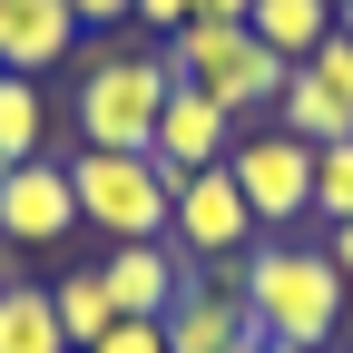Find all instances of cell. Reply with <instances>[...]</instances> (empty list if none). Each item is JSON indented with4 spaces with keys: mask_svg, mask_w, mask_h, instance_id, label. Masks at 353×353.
<instances>
[{
    "mask_svg": "<svg viewBox=\"0 0 353 353\" xmlns=\"http://www.w3.org/2000/svg\"><path fill=\"white\" fill-rule=\"evenodd\" d=\"M275 128H285V138H304V148L353 138V39H343V30H334L304 69H285V88H275Z\"/></svg>",
    "mask_w": 353,
    "mask_h": 353,
    "instance_id": "obj_7",
    "label": "cell"
},
{
    "mask_svg": "<svg viewBox=\"0 0 353 353\" xmlns=\"http://www.w3.org/2000/svg\"><path fill=\"white\" fill-rule=\"evenodd\" d=\"M245 30H255L285 69H304V59L334 39V0H255V10H245Z\"/></svg>",
    "mask_w": 353,
    "mask_h": 353,
    "instance_id": "obj_13",
    "label": "cell"
},
{
    "mask_svg": "<svg viewBox=\"0 0 353 353\" xmlns=\"http://www.w3.org/2000/svg\"><path fill=\"white\" fill-rule=\"evenodd\" d=\"M88 353H167V324H108Z\"/></svg>",
    "mask_w": 353,
    "mask_h": 353,
    "instance_id": "obj_18",
    "label": "cell"
},
{
    "mask_svg": "<svg viewBox=\"0 0 353 353\" xmlns=\"http://www.w3.org/2000/svg\"><path fill=\"white\" fill-rule=\"evenodd\" d=\"M69 236H79L69 157H30V167H10V176H0V245L39 255V245H69Z\"/></svg>",
    "mask_w": 353,
    "mask_h": 353,
    "instance_id": "obj_9",
    "label": "cell"
},
{
    "mask_svg": "<svg viewBox=\"0 0 353 353\" xmlns=\"http://www.w3.org/2000/svg\"><path fill=\"white\" fill-rule=\"evenodd\" d=\"M187 275H196V265L176 255L167 236L157 245H99V285L118 304V324H167V304L187 294Z\"/></svg>",
    "mask_w": 353,
    "mask_h": 353,
    "instance_id": "obj_10",
    "label": "cell"
},
{
    "mask_svg": "<svg viewBox=\"0 0 353 353\" xmlns=\"http://www.w3.org/2000/svg\"><path fill=\"white\" fill-rule=\"evenodd\" d=\"M157 59H167L176 88H206L236 128H245L255 108H275V88H285V59L265 50L255 30H236V20H187L176 39H157Z\"/></svg>",
    "mask_w": 353,
    "mask_h": 353,
    "instance_id": "obj_4",
    "label": "cell"
},
{
    "mask_svg": "<svg viewBox=\"0 0 353 353\" xmlns=\"http://www.w3.org/2000/svg\"><path fill=\"white\" fill-rule=\"evenodd\" d=\"M324 255H334V275H343V294H353V216H343V226H324Z\"/></svg>",
    "mask_w": 353,
    "mask_h": 353,
    "instance_id": "obj_21",
    "label": "cell"
},
{
    "mask_svg": "<svg viewBox=\"0 0 353 353\" xmlns=\"http://www.w3.org/2000/svg\"><path fill=\"white\" fill-rule=\"evenodd\" d=\"M79 59V20H69V0H0V69H20V79H50Z\"/></svg>",
    "mask_w": 353,
    "mask_h": 353,
    "instance_id": "obj_12",
    "label": "cell"
},
{
    "mask_svg": "<svg viewBox=\"0 0 353 353\" xmlns=\"http://www.w3.org/2000/svg\"><path fill=\"white\" fill-rule=\"evenodd\" d=\"M343 314H353V294H343V275H334L324 245L265 236V245L245 255V324H255L265 343H285V353H334Z\"/></svg>",
    "mask_w": 353,
    "mask_h": 353,
    "instance_id": "obj_1",
    "label": "cell"
},
{
    "mask_svg": "<svg viewBox=\"0 0 353 353\" xmlns=\"http://www.w3.org/2000/svg\"><path fill=\"white\" fill-rule=\"evenodd\" d=\"M236 343H255V324H245V255L236 265H196L187 294L167 304V353H236Z\"/></svg>",
    "mask_w": 353,
    "mask_h": 353,
    "instance_id": "obj_8",
    "label": "cell"
},
{
    "mask_svg": "<svg viewBox=\"0 0 353 353\" xmlns=\"http://www.w3.org/2000/svg\"><path fill=\"white\" fill-rule=\"evenodd\" d=\"M30 157H50V99H39V79L0 69V176Z\"/></svg>",
    "mask_w": 353,
    "mask_h": 353,
    "instance_id": "obj_14",
    "label": "cell"
},
{
    "mask_svg": "<svg viewBox=\"0 0 353 353\" xmlns=\"http://www.w3.org/2000/svg\"><path fill=\"white\" fill-rule=\"evenodd\" d=\"M314 216H324V226H343V216H353V138L314 148Z\"/></svg>",
    "mask_w": 353,
    "mask_h": 353,
    "instance_id": "obj_17",
    "label": "cell"
},
{
    "mask_svg": "<svg viewBox=\"0 0 353 353\" xmlns=\"http://www.w3.org/2000/svg\"><path fill=\"white\" fill-rule=\"evenodd\" d=\"M275 353H285V343H275Z\"/></svg>",
    "mask_w": 353,
    "mask_h": 353,
    "instance_id": "obj_25",
    "label": "cell"
},
{
    "mask_svg": "<svg viewBox=\"0 0 353 353\" xmlns=\"http://www.w3.org/2000/svg\"><path fill=\"white\" fill-rule=\"evenodd\" d=\"M0 353H79V343L59 334L50 285H0Z\"/></svg>",
    "mask_w": 353,
    "mask_h": 353,
    "instance_id": "obj_15",
    "label": "cell"
},
{
    "mask_svg": "<svg viewBox=\"0 0 353 353\" xmlns=\"http://www.w3.org/2000/svg\"><path fill=\"white\" fill-rule=\"evenodd\" d=\"M50 304H59V334H69L79 353H88V343L118 324V304H108V285H99V265H69V275L50 285Z\"/></svg>",
    "mask_w": 353,
    "mask_h": 353,
    "instance_id": "obj_16",
    "label": "cell"
},
{
    "mask_svg": "<svg viewBox=\"0 0 353 353\" xmlns=\"http://www.w3.org/2000/svg\"><path fill=\"white\" fill-rule=\"evenodd\" d=\"M167 245L187 255V265H236V255H255V245H265V226H255V206L236 196V176H226V167H196L187 187H176Z\"/></svg>",
    "mask_w": 353,
    "mask_h": 353,
    "instance_id": "obj_6",
    "label": "cell"
},
{
    "mask_svg": "<svg viewBox=\"0 0 353 353\" xmlns=\"http://www.w3.org/2000/svg\"><path fill=\"white\" fill-rule=\"evenodd\" d=\"M226 148H236V118L206 99V88H176L167 79V108H157V138H148V157L187 187L196 167H226Z\"/></svg>",
    "mask_w": 353,
    "mask_h": 353,
    "instance_id": "obj_11",
    "label": "cell"
},
{
    "mask_svg": "<svg viewBox=\"0 0 353 353\" xmlns=\"http://www.w3.org/2000/svg\"><path fill=\"white\" fill-rule=\"evenodd\" d=\"M69 20L79 30H118V20H138V0H69Z\"/></svg>",
    "mask_w": 353,
    "mask_h": 353,
    "instance_id": "obj_19",
    "label": "cell"
},
{
    "mask_svg": "<svg viewBox=\"0 0 353 353\" xmlns=\"http://www.w3.org/2000/svg\"><path fill=\"white\" fill-rule=\"evenodd\" d=\"M138 20H148V30H167V39H176V30H187V20H196V0H138Z\"/></svg>",
    "mask_w": 353,
    "mask_h": 353,
    "instance_id": "obj_20",
    "label": "cell"
},
{
    "mask_svg": "<svg viewBox=\"0 0 353 353\" xmlns=\"http://www.w3.org/2000/svg\"><path fill=\"white\" fill-rule=\"evenodd\" d=\"M226 176H236V196L255 206V226H265V236H294L304 216H314V148L285 138L275 118H265V128H236Z\"/></svg>",
    "mask_w": 353,
    "mask_h": 353,
    "instance_id": "obj_5",
    "label": "cell"
},
{
    "mask_svg": "<svg viewBox=\"0 0 353 353\" xmlns=\"http://www.w3.org/2000/svg\"><path fill=\"white\" fill-rule=\"evenodd\" d=\"M69 196H79V226L99 245H157L167 216H176V176L148 148H79L69 157Z\"/></svg>",
    "mask_w": 353,
    "mask_h": 353,
    "instance_id": "obj_3",
    "label": "cell"
},
{
    "mask_svg": "<svg viewBox=\"0 0 353 353\" xmlns=\"http://www.w3.org/2000/svg\"><path fill=\"white\" fill-rule=\"evenodd\" d=\"M157 108H167V59L138 50V39H118V30H99L79 50V88H69L79 148H148Z\"/></svg>",
    "mask_w": 353,
    "mask_h": 353,
    "instance_id": "obj_2",
    "label": "cell"
},
{
    "mask_svg": "<svg viewBox=\"0 0 353 353\" xmlns=\"http://www.w3.org/2000/svg\"><path fill=\"white\" fill-rule=\"evenodd\" d=\"M334 30H343V39H353V0H334Z\"/></svg>",
    "mask_w": 353,
    "mask_h": 353,
    "instance_id": "obj_23",
    "label": "cell"
},
{
    "mask_svg": "<svg viewBox=\"0 0 353 353\" xmlns=\"http://www.w3.org/2000/svg\"><path fill=\"white\" fill-rule=\"evenodd\" d=\"M236 353H275V343H265V334H255V343H236Z\"/></svg>",
    "mask_w": 353,
    "mask_h": 353,
    "instance_id": "obj_24",
    "label": "cell"
},
{
    "mask_svg": "<svg viewBox=\"0 0 353 353\" xmlns=\"http://www.w3.org/2000/svg\"><path fill=\"white\" fill-rule=\"evenodd\" d=\"M245 10L255 0H196V20H236V30H245Z\"/></svg>",
    "mask_w": 353,
    "mask_h": 353,
    "instance_id": "obj_22",
    "label": "cell"
}]
</instances>
